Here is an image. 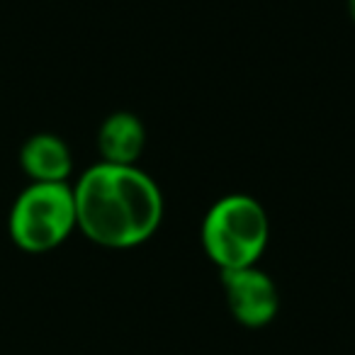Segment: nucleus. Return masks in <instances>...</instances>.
Listing matches in <instances>:
<instances>
[{
  "label": "nucleus",
  "mask_w": 355,
  "mask_h": 355,
  "mask_svg": "<svg viewBox=\"0 0 355 355\" xmlns=\"http://www.w3.org/2000/svg\"><path fill=\"white\" fill-rule=\"evenodd\" d=\"M76 224L93 243L112 251L141 246L163 222V193L139 166L95 163L73 188Z\"/></svg>",
  "instance_id": "1"
},
{
  "label": "nucleus",
  "mask_w": 355,
  "mask_h": 355,
  "mask_svg": "<svg viewBox=\"0 0 355 355\" xmlns=\"http://www.w3.org/2000/svg\"><path fill=\"white\" fill-rule=\"evenodd\" d=\"M78 229L76 200L69 183H30L10 209L8 232L25 253L59 248Z\"/></svg>",
  "instance_id": "3"
},
{
  "label": "nucleus",
  "mask_w": 355,
  "mask_h": 355,
  "mask_svg": "<svg viewBox=\"0 0 355 355\" xmlns=\"http://www.w3.org/2000/svg\"><path fill=\"white\" fill-rule=\"evenodd\" d=\"M222 287L227 306L236 324L246 329H263L280 311V292L272 277L258 266L241 270H224Z\"/></svg>",
  "instance_id": "4"
},
{
  "label": "nucleus",
  "mask_w": 355,
  "mask_h": 355,
  "mask_svg": "<svg viewBox=\"0 0 355 355\" xmlns=\"http://www.w3.org/2000/svg\"><path fill=\"white\" fill-rule=\"evenodd\" d=\"M200 239L207 258L222 272L258 266L270 239L266 207L251 195H224L205 214Z\"/></svg>",
  "instance_id": "2"
},
{
  "label": "nucleus",
  "mask_w": 355,
  "mask_h": 355,
  "mask_svg": "<svg viewBox=\"0 0 355 355\" xmlns=\"http://www.w3.org/2000/svg\"><path fill=\"white\" fill-rule=\"evenodd\" d=\"M348 15H350V20H353V25H355V0H348Z\"/></svg>",
  "instance_id": "7"
},
{
  "label": "nucleus",
  "mask_w": 355,
  "mask_h": 355,
  "mask_svg": "<svg viewBox=\"0 0 355 355\" xmlns=\"http://www.w3.org/2000/svg\"><path fill=\"white\" fill-rule=\"evenodd\" d=\"M20 166L32 183H69L73 156L64 139L42 132L22 144Z\"/></svg>",
  "instance_id": "5"
},
{
  "label": "nucleus",
  "mask_w": 355,
  "mask_h": 355,
  "mask_svg": "<svg viewBox=\"0 0 355 355\" xmlns=\"http://www.w3.org/2000/svg\"><path fill=\"white\" fill-rule=\"evenodd\" d=\"M146 148V127L132 112H112L98 132V151L103 163L137 166Z\"/></svg>",
  "instance_id": "6"
}]
</instances>
